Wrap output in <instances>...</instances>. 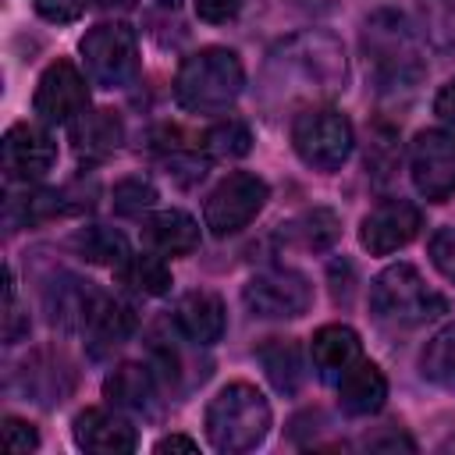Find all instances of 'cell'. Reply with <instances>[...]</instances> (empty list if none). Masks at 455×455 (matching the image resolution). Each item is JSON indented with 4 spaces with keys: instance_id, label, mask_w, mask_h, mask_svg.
I'll return each mask as SVG.
<instances>
[{
    "instance_id": "6da1fadb",
    "label": "cell",
    "mask_w": 455,
    "mask_h": 455,
    "mask_svg": "<svg viewBox=\"0 0 455 455\" xmlns=\"http://www.w3.org/2000/svg\"><path fill=\"white\" fill-rule=\"evenodd\" d=\"M348 78L345 46L327 28H302L284 36L263 60L259 103L270 114H299L306 107L331 103Z\"/></svg>"
},
{
    "instance_id": "7a4b0ae2",
    "label": "cell",
    "mask_w": 455,
    "mask_h": 455,
    "mask_svg": "<svg viewBox=\"0 0 455 455\" xmlns=\"http://www.w3.org/2000/svg\"><path fill=\"white\" fill-rule=\"evenodd\" d=\"M423 32L409 14L395 7H377L359 28V50L380 89H412L427 75Z\"/></svg>"
},
{
    "instance_id": "3957f363",
    "label": "cell",
    "mask_w": 455,
    "mask_h": 455,
    "mask_svg": "<svg viewBox=\"0 0 455 455\" xmlns=\"http://www.w3.org/2000/svg\"><path fill=\"white\" fill-rule=\"evenodd\" d=\"M270 423H274L270 402L249 380L224 384L210 398L206 416H203L206 441L220 455H245V451L259 448L267 441V434H270Z\"/></svg>"
},
{
    "instance_id": "277c9868",
    "label": "cell",
    "mask_w": 455,
    "mask_h": 455,
    "mask_svg": "<svg viewBox=\"0 0 455 455\" xmlns=\"http://www.w3.org/2000/svg\"><path fill=\"white\" fill-rule=\"evenodd\" d=\"M245 89V64L228 46H203L178 64L174 100L192 114H224Z\"/></svg>"
},
{
    "instance_id": "5b68a950",
    "label": "cell",
    "mask_w": 455,
    "mask_h": 455,
    "mask_svg": "<svg viewBox=\"0 0 455 455\" xmlns=\"http://www.w3.org/2000/svg\"><path fill=\"white\" fill-rule=\"evenodd\" d=\"M448 309V299L427 284V277L412 263L384 267L370 284V313L377 323L391 331H412L437 320Z\"/></svg>"
},
{
    "instance_id": "8992f818",
    "label": "cell",
    "mask_w": 455,
    "mask_h": 455,
    "mask_svg": "<svg viewBox=\"0 0 455 455\" xmlns=\"http://www.w3.org/2000/svg\"><path fill=\"white\" fill-rule=\"evenodd\" d=\"M291 149L309 171L334 174L348 164L355 149V128L331 103L306 107L291 117Z\"/></svg>"
},
{
    "instance_id": "52a82bcc",
    "label": "cell",
    "mask_w": 455,
    "mask_h": 455,
    "mask_svg": "<svg viewBox=\"0 0 455 455\" xmlns=\"http://www.w3.org/2000/svg\"><path fill=\"white\" fill-rule=\"evenodd\" d=\"M82 68L92 85L100 89H124L139 75V36L128 21H100L92 25L82 43Z\"/></svg>"
},
{
    "instance_id": "ba28073f",
    "label": "cell",
    "mask_w": 455,
    "mask_h": 455,
    "mask_svg": "<svg viewBox=\"0 0 455 455\" xmlns=\"http://www.w3.org/2000/svg\"><path fill=\"white\" fill-rule=\"evenodd\" d=\"M267 199H270V185L259 174H252V171H231L228 178H220L210 188V196L203 203V224L217 238L238 235V231H245L263 213Z\"/></svg>"
},
{
    "instance_id": "9c48e42d",
    "label": "cell",
    "mask_w": 455,
    "mask_h": 455,
    "mask_svg": "<svg viewBox=\"0 0 455 455\" xmlns=\"http://www.w3.org/2000/svg\"><path fill=\"white\" fill-rule=\"evenodd\" d=\"M242 302L259 320H295L313 306V284L291 267H267L242 284Z\"/></svg>"
},
{
    "instance_id": "30bf717a",
    "label": "cell",
    "mask_w": 455,
    "mask_h": 455,
    "mask_svg": "<svg viewBox=\"0 0 455 455\" xmlns=\"http://www.w3.org/2000/svg\"><path fill=\"white\" fill-rule=\"evenodd\" d=\"M409 178L419 199L448 203L455 199V132L427 128L409 146Z\"/></svg>"
},
{
    "instance_id": "8fae6325",
    "label": "cell",
    "mask_w": 455,
    "mask_h": 455,
    "mask_svg": "<svg viewBox=\"0 0 455 455\" xmlns=\"http://www.w3.org/2000/svg\"><path fill=\"white\" fill-rule=\"evenodd\" d=\"M32 110L43 124L71 128L89 110V75L71 60H53L36 82Z\"/></svg>"
},
{
    "instance_id": "7c38bea8",
    "label": "cell",
    "mask_w": 455,
    "mask_h": 455,
    "mask_svg": "<svg viewBox=\"0 0 455 455\" xmlns=\"http://www.w3.org/2000/svg\"><path fill=\"white\" fill-rule=\"evenodd\" d=\"M0 164L7 185H36L57 164V142L50 124L43 121H18L0 139Z\"/></svg>"
},
{
    "instance_id": "4fadbf2b",
    "label": "cell",
    "mask_w": 455,
    "mask_h": 455,
    "mask_svg": "<svg viewBox=\"0 0 455 455\" xmlns=\"http://www.w3.org/2000/svg\"><path fill=\"white\" fill-rule=\"evenodd\" d=\"M423 231V210L412 199H380L359 220V245L370 256H391Z\"/></svg>"
},
{
    "instance_id": "5bb4252c",
    "label": "cell",
    "mask_w": 455,
    "mask_h": 455,
    "mask_svg": "<svg viewBox=\"0 0 455 455\" xmlns=\"http://www.w3.org/2000/svg\"><path fill=\"white\" fill-rule=\"evenodd\" d=\"M164 380L156 377L153 363H117L103 377V398L117 412L132 419H156L164 405Z\"/></svg>"
},
{
    "instance_id": "9a60e30c",
    "label": "cell",
    "mask_w": 455,
    "mask_h": 455,
    "mask_svg": "<svg viewBox=\"0 0 455 455\" xmlns=\"http://www.w3.org/2000/svg\"><path fill=\"white\" fill-rule=\"evenodd\" d=\"M71 437L82 451H92V455H128L139 448V434H135L132 416L117 412L114 405L82 409L71 423Z\"/></svg>"
},
{
    "instance_id": "2e32d148",
    "label": "cell",
    "mask_w": 455,
    "mask_h": 455,
    "mask_svg": "<svg viewBox=\"0 0 455 455\" xmlns=\"http://www.w3.org/2000/svg\"><path fill=\"white\" fill-rule=\"evenodd\" d=\"M103 295L107 291H100L92 281H82L75 274H57L43 288V306L53 327H60L64 334H82Z\"/></svg>"
},
{
    "instance_id": "e0dca14e",
    "label": "cell",
    "mask_w": 455,
    "mask_h": 455,
    "mask_svg": "<svg viewBox=\"0 0 455 455\" xmlns=\"http://www.w3.org/2000/svg\"><path fill=\"white\" fill-rule=\"evenodd\" d=\"M363 359V338L348 323H323L309 338V366L323 384H338L348 366Z\"/></svg>"
},
{
    "instance_id": "ac0fdd59",
    "label": "cell",
    "mask_w": 455,
    "mask_h": 455,
    "mask_svg": "<svg viewBox=\"0 0 455 455\" xmlns=\"http://www.w3.org/2000/svg\"><path fill=\"white\" fill-rule=\"evenodd\" d=\"M171 323L192 341V345H217L224 338V327H228V309H224V299L217 291H206V288H196V291H185L178 302H174V313H171Z\"/></svg>"
},
{
    "instance_id": "d6986e66",
    "label": "cell",
    "mask_w": 455,
    "mask_h": 455,
    "mask_svg": "<svg viewBox=\"0 0 455 455\" xmlns=\"http://www.w3.org/2000/svg\"><path fill=\"white\" fill-rule=\"evenodd\" d=\"M334 395L345 416H377L387 402V377L373 359L363 355L355 366L341 373V380L334 384Z\"/></svg>"
},
{
    "instance_id": "ffe728a7",
    "label": "cell",
    "mask_w": 455,
    "mask_h": 455,
    "mask_svg": "<svg viewBox=\"0 0 455 455\" xmlns=\"http://www.w3.org/2000/svg\"><path fill=\"white\" fill-rule=\"evenodd\" d=\"M142 242L146 249L174 259V256L196 252L203 242V231H199V220L185 210H156L142 224Z\"/></svg>"
},
{
    "instance_id": "44dd1931",
    "label": "cell",
    "mask_w": 455,
    "mask_h": 455,
    "mask_svg": "<svg viewBox=\"0 0 455 455\" xmlns=\"http://www.w3.org/2000/svg\"><path fill=\"white\" fill-rule=\"evenodd\" d=\"M132 331H135V313H132V306L121 302V299H114V295H103L100 306H96V313L89 316L82 338H85L89 355H92V359H103V355H110L114 348H121V345L132 338Z\"/></svg>"
},
{
    "instance_id": "7402d4cb",
    "label": "cell",
    "mask_w": 455,
    "mask_h": 455,
    "mask_svg": "<svg viewBox=\"0 0 455 455\" xmlns=\"http://www.w3.org/2000/svg\"><path fill=\"white\" fill-rule=\"evenodd\" d=\"M338 238H341V217L327 206L302 210L277 228V242L284 249H299V252H327Z\"/></svg>"
},
{
    "instance_id": "603a6c76",
    "label": "cell",
    "mask_w": 455,
    "mask_h": 455,
    "mask_svg": "<svg viewBox=\"0 0 455 455\" xmlns=\"http://www.w3.org/2000/svg\"><path fill=\"white\" fill-rule=\"evenodd\" d=\"M18 377H21V391L32 395V402H39V405L64 402V395L71 391V380H75L71 363L53 352H32V359L21 363Z\"/></svg>"
},
{
    "instance_id": "cb8c5ba5",
    "label": "cell",
    "mask_w": 455,
    "mask_h": 455,
    "mask_svg": "<svg viewBox=\"0 0 455 455\" xmlns=\"http://www.w3.org/2000/svg\"><path fill=\"white\" fill-rule=\"evenodd\" d=\"M270 387L277 395H295L306 380V359H302V348L295 338H267L256 352Z\"/></svg>"
},
{
    "instance_id": "d4e9b609",
    "label": "cell",
    "mask_w": 455,
    "mask_h": 455,
    "mask_svg": "<svg viewBox=\"0 0 455 455\" xmlns=\"http://www.w3.org/2000/svg\"><path fill=\"white\" fill-rule=\"evenodd\" d=\"M124 139L121 117L114 110H85L75 124H71V142L75 153L85 160H107Z\"/></svg>"
},
{
    "instance_id": "484cf974",
    "label": "cell",
    "mask_w": 455,
    "mask_h": 455,
    "mask_svg": "<svg viewBox=\"0 0 455 455\" xmlns=\"http://www.w3.org/2000/svg\"><path fill=\"white\" fill-rule=\"evenodd\" d=\"M117 281L132 291V295H142V299H156V295H167L171 291V267H167V256L146 249V252H132L117 270Z\"/></svg>"
},
{
    "instance_id": "4316f807",
    "label": "cell",
    "mask_w": 455,
    "mask_h": 455,
    "mask_svg": "<svg viewBox=\"0 0 455 455\" xmlns=\"http://www.w3.org/2000/svg\"><path fill=\"white\" fill-rule=\"evenodd\" d=\"M71 249L75 256H82L85 263H96V267H110L117 270L132 249H128V238L117 231V228H107V224H85L71 235Z\"/></svg>"
},
{
    "instance_id": "83f0119b",
    "label": "cell",
    "mask_w": 455,
    "mask_h": 455,
    "mask_svg": "<svg viewBox=\"0 0 455 455\" xmlns=\"http://www.w3.org/2000/svg\"><path fill=\"white\" fill-rule=\"evenodd\" d=\"M419 370L430 384L444 387L455 395V323H444L423 348L419 355Z\"/></svg>"
},
{
    "instance_id": "f1b7e54d",
    "label": "cell",
    "mask_w": 455,
    "mask_h": 455,
    "mask_svg": "<svg viewBox=\"0 0 455 455\" xmlns=\"http://www.w3.org/2000/svg\"><path fill=\"white\" fill-rule=\"evenodd\" d=\"M203 153L213 160H238L252 149V128L238 117H220L217 124H210L203 132Z\"/></svg>"
},
{
    "instance_id": "f546056e",
    "label": "cell",
    "mask_w": 455,
    "mask_h": 455,
    "mask_svg": "<svg viewBox=\"0 0 455 455\" xmlns=\"http://www.w3.org/2000/svg\"><path fill=\"white\" fill-rule=\"evenodd\" d=\"M419 32L437 53L455 57V0H423Z\"/></svg>"
},
{
    "instance_id": "4dcf8cb0",
    "label": "cell",
    "mask_w": 455,
    "mask_h": 455,
    "mask_svg": "<svg viewBox=\"0 0 455 455\" xmlns=\"http://www.w3.org/2000/svg\"><path fill=\"white\" fill-rule=\"evenodd\" d=\"M110 203H114V210H117L121 217H139V213H146V210L156 203V188H153L149 178L128 174V178H121V181L114 185Z\"/></svg>"
},
{
    "instance_id": "1f68e13d",
    "label": "cell",
    "mask_w": 455,
    "mask_h": 455,
    "mask_svg": "<svg viewBox=\"0 0 455 455\" xmlns=\"http://www.w3.org/2000/svg\"><path fill=\"white\" fill-rule=\"evenodd\" d=\"M430 263L434 270L455 284V228H441L430 238Z\"/></svg>"
},
{
    "instance_id": "d6a6232c",
    "label": "cell",
    "mask_w": 455,
    "mask_h": 455,
    "mask_svg": "<svg viewBox=\"0 0 455 455\" xmlns=\"http://www.w3.org/2000/svg\"><path fill=\"white\" fill-rule=\"evenodd\" d=\"M32 7L50 25H71V21H78L85 14L89 0H32Z\"/></svg>"
},
{
    "instance_id": "836d02e7",
    "label": "cell",
    "mask_w": 455,
    "mask_h": 455,
    "mask_svg": "<svg viewBox=\"0 0 455 455\" xmlns=\"http://www.w3.org/2000/svg\"><path fill=\"white\" fill-rule=\"evenodd\" d=\"M395 156H398L395 132H391V128H377V132H373V142H370V153H366V167H373V174L384 178Z\"/></svg>"
},
{
    "instance_id": "e575fe53",
    "label": "cell",
    "mask_w": 455,
    "mask_h": 455,
    "mask_svg": "<svg viewBox=\"0 0 455 455\" xmlns=\"http://www.w3.org/2000/svg\"><path fill=\"white\" fill-rule=\"evenodd\" d=\"M4 448L7 451H36L39 448V434L32 423L18 419V416H4Z\"/></svg>"
},
{
    "instance_id": "d590c367",
    "label": "cell",
    "mask_w": 455,
    "mask_h": 455,
    "mask_svg": "<svg viewBox=\"0 0 455 455\" xmlns=\"http://www.w3.org/2000/svg\"><path fill=\"white\" fill-rule=\"evenodd\" d=\"M242 4H245V0H192V11H196V18L206 21V25H228V21L238 18Z\"/></svg>"
},
{
    "instance_id": "8d00e7d4",
    "label": "cell",
    "mask_w": 455,
    "mask_h": 455,
    "mask_svg": "<svg viewBox=\"0 0 455 455\" xmlns=\"http://www.w3.org/2000/svg\"><path fill=\"white\" fill-rule=\"evenodd\" d=\"M434 114H437L448 128H455V78H448V82L437 89V96H434Z\"/></svg>"
},
{
    "instance_id": "74e56055",
    "label": "cell",
    "mask_w": 455,
    "mask_h": 455,
    "mask_svg": "<svg viewBox=\"0 0 455 455\" xmlns=\"http://www.w3.org/2000/svg\"><path fill=\"white\" fill-rule=\"evenodd\" d=\"M153 451H199V441L196 437H185V434H167V437H160L156 444H153Z\"/></svg>"
},
{
    "instance_id": "f35d334b",
    "label": "cell",
    "mask_w": 455,
    "mask_h": 455,
    "mask_svg": "<svg viewBox=\"0 0 455 455\" xmlns=\"http://www.w3.org/2000/svg\"><path fill=\"white\" fill-rule=\"evenodd\" d=\"M366 448H384V451H395V448H405L412 451L416 444L405 437V434H387V437H366Z\"/></svg>"
}]
</instances>
